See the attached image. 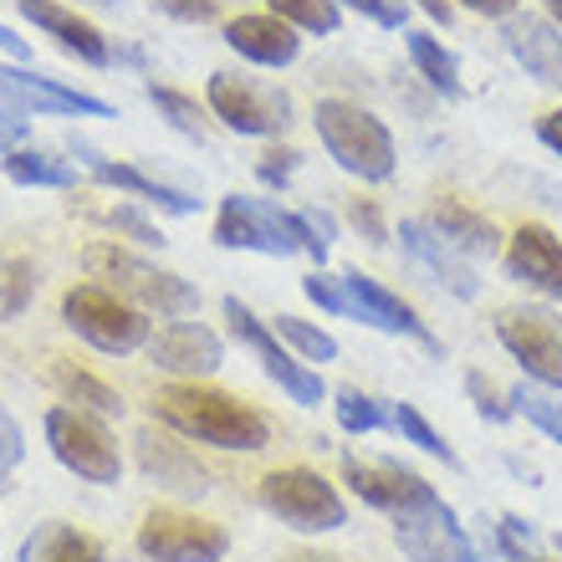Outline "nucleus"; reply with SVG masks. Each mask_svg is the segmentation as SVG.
I'll list each match as a JSON object with an SVG mask.
<instances>
[{
    "instance_id": "49",
    "label": "nucleus",
    "mask_w": 562,
    "mask_h": 562,
    "mask_svg": "<svg viewBox=\"0 0 562 562\" xmlns=\"http://www.w3.org/2000/svg\"><path fill=\"white\" fill-rule=\"evenodd\" d=\"M0 52H5V57H15V61H26V57H31L26 36H15L11 26H0Z\"/></svg>"
},
{
    "instance_id": "32",
    "label": "nucleus",
    "mask_w": 562,
    "mask_h": 562,
    "mask_svg": "<svg viewBox=\"0 0 562 562\" xmlns=\"http://www.w3.org/2000/svg\"><path fill=\"white\" fill-rule=\"evenodd\" d=\"M267 5H271V15H281L302 36H338V26H342L338 0H267Z\"/></svg>"
},
{
    "instance_id": "12",
    "label": "nucleus",
    "mask_w": 562,
    "mask_h": 562,
    "mask_svg": "<svg viewBox=\"0 0 562 562\" xmlns=\"http://www.w3.org/2000/svg\"><path fill=\"white\" fill-rule=\"evenodd\" d=\"M0 108L21 113V119H119V108L108 98L67 88V82L31 72V67H0Z\"/></svg>"
},
{
    "instance_id": "2",
    "label": "nucleus",
    "mask_w": 562,
    "mask_h": 562,
    "mask_svg": "<svg viewBox=\"0 0 562 562\" xmlns=\"http://www.w3.org/2000/svg\"><path fill=\"white\" fill-rule=\"evenodd\" d=\"M215 246L225 251H261V256H312L317 267H327V246L323 236H312L307 221L296 210H281L277 200H256V194H225L215 210Z\"/></svg>"
},
{
    "instance_id": "51",
    "label": "nucleus",
    "mask_w": 562,
    "mask_h": 562,
    "mask_svg": "<svg viewBox=\"0 0 562 562\" xmlns=\"http://www.w3.org/2000/svg\"><path fill=\"white\" fill-rule=\"evenodd\" d=\"M542 5H548V21L562 31V0H542Z\"/></svg>"
},
{
    "instance_id": "4",
    "label": "nucleus",
    "mask_w": 562,
    "mask_h": 562,
    "mask_svg": "<svg viewBox=\"0 0 562 562\" xmlns=\"http://www.w3.org/2000/svg\"><path fill=\"white\" fill-rule=\"evenodd\" d=\"M88 271L98 281H113L108 292H119L123 302H134L138 312H159V317H190L200 307V292L179 271H164L144 256L123 251V246H92L88 256Z\"/></svg>"
},
{
    "instance_id": "10",
    "label": "nucleus",
    "mask_w": 562,
    "mask_h": 562,
    "mask_svg": "<svg viewBox=\"0 0 562 562\" xmlns=\"http://www.w3.org/2000/svg\"><path fill=\"white\" fill-rule=\"evenodd\" d=\"M496 338L521 363L527 384L562 394V317L552 307H506L496 317Z\"/></svg>"
},
{
    "instance_id": "27",
    "label": "nucleus",
    "mask_w": 562,
    "mask_h": 562,
    "mask_svg": "<svg viewBox=\"0 0 562 562\" xmlns=\"http://www.w3.org/2000/svg\"><path fill=\"white\" fill-rule=\"evenodd\" d=\"M5 179L21 184V190H77V159H61V154H46V148H15L0 159Z\"/></svg>"
},
{
    "instance_id": "20",
    "label": "nucleus",
    "mask_w": 562,
    "mask_h": 562,
    "mask_svg": "<svg viewBox=\"0 0 562 562\" xmlns=\"http://www.w3.org/2000/svg\"><path fill=\"white\" fill-rule=\"evenodd\" d=\"M221 42L236 52L240 61H256V67H292L302 57V31L286 26L281 15L261 11V15H236L221 26Z\"/></svg>"
},
{
    "instance_id": "7",
    "label": "nucleus",
    "mask_w": 562,
    "mask_h": 562,
    "mask_svg": "<svg viewBox=\"0 0 562 562\" xmlns=\"http://www.w3.org/2000/svg\"><path fill=\"white\" fill-rule=\"evenodd\" d=\"M256 496H261L271 517H281L296 532H338V527H348L342 491L333 481H323L317 471H307V465H281V471L261 475Z\"/></svg>"
},
{
    "instance_id": "13",
    "label": "nucleus",
    "mask_w": 562,
    "mask_h": 562,
    "mask_svg": "<svg viewBox=\"0 0 562 562\" xmlns=\"http://www.w3.org/2000/svg\"><path fill=\"white\" fill-rule=\"evenodd\" d=\"M394 537H400L404 558H415V562H486L481 548H475V537L445 506V496H429L425 506L394 517Z\"/></svg>"
},
{
    "instance_id": "25",
    "label": "nucleus",
    "mask_w": 562,
    "mask_h": 562,
    "mask_svg": "<svg viewBox=\"0 0 562 562\" xmlns=\"http://www.w3.org/2000/svg\"><path fill=\"white\" fill-rule=\"evenodd\" d=\"M15 562H108V552L98 537L77 532L67 521H42V527H31Z\"/></svg>"
},
{
    "instance_id": "44",
    "label": "nucleus",
    "mask_w": 562,
    "mask_h": 562,
    "mask_svg": "<svg viewBox=\"0 0 562 562\" xmlns=\"http://www.w3.org/2000/svg\"><path fill=\"white\" fill-rule=\"evenodd\" d=\"M26 134H31V123L21 119V113H5V108H0V159L15 154V148H26Z\"/></svg>"
},
{
    "instance_id": "35",
    "label": "nucleus",
    "mask_w": 562,
    "mask_h": 562,
    "mask_svg": "<svg viewBox=\"0 0 562 562\" xmlns=\"http://www.w3.org/2000/svg\"><path fill=\"white\" fill-rule=\"evenodd\" d=\"M31 296H36V267H31L26 256H11V261L0 267V317L15 323V317L31 307Z\"/></svg>"
},
{
    "instance_id": "31",
    "label": "nucleus",
    "mask_w": 562,
    "mask_h": 562,
    "mask_svg": "<svg viewBox=\"0 0 562 562\" xmlns=\"http://www.w3.org/2000/svg\"><path fill=\"white\" fill-rule=\"evenodd\" d=\"M271 333H277V338L286 342V348H292L302 363H333V358L342 353L333 333H323V327L302 323V317H292V312H281L277 323H271Z\"/></svg>"
},
{
    "instance_id": "1",
    "label": "nucleus",
    "mask_w": 562,
    "mask_h": 562,
    "mask_svg": "<svg viewBox=\"0 0 562 562\" xmlns=\"http://www.w3.org/2000/svg\"><path fill=\"white\" fill-rule=\"evenodd\" d=\"M159 425H169L184 440L215 445V450H267L271 440V419L256 404H240L225 389H205V384H175L154 400Z\"/></svg>"
},
{
    "instance_id": "41",
    "label": "nucleus",
    "mask_w": 562,
    "mask_h": 562,
    "mask_svg": "<svg viewBox=\"0 0 562 562\" xmlns=\"http://www.w3.org/2000/svg\"><path fill=\"white\" fill-rule=\"evenodd\" d=\"M26 460V435H21V425H15V415L0 404V481L15 471Z\"/></svg>"
},
{
    "instance_id": "5",
    "label": "nucleus",
    "mask_w": 562,
    "mask_h": 562,
    "mask_svg": "<svg viewBox=\"0 0 562 562\" xmlns=\"http://www.w3.org/2000/svg\"><path fill=\"white\" fill-rule=\"evenodd\" d=\"M61 323L72 327L82 342H92L98 353H113V358L138 353L154 338L148 312H138L134 302H123L108 286H92V281H82V286H72V292L61 296Z\"/></svg>"
},
{
    "instance_id": "22",
    "label": "nucleus",
    "mask_w": 562,
    "mask_h": 562,
    "mask_svg": "<svg viewBox=\"0 0 562 562\" xmlns=\"http://www.w3.org/2000/svg\"><path fill=\"white\" fill-rule=\"evenodd\" d=\"M506 277L532 286L542 296H562V240L552 236L548 225H521L506 240Z\"/></svg>"
},
{
    "instance_id": "21",
    "label": "nucleus",
    "mask_w": 562,
    "mask_h": 562,
    "mask_svg": "<svg viewBox=\"0 0 562 562\" xmlns=\"http://www.w3.org/2000/svg\"><path fill=\"white\" fill-rule=\"evenodd\" d=\"M400 240H404V256H409V261H415L429 281H440L450 296H460V302H475V296H481L475 261H465L456 246H445V240L435 236L425 221H404L400 225Z\"/></svg>"
},
{
    "instance_id": "50",
    "label": "nucleus",
    "mask_w": 562,
    "mask_h": 562,
    "mask_svg": "<svg viewBox=\"0 0 562 562\" xmlns=\"http://www.w3.org/2000/svg\"><path fill=\"white\" fill-rule=\"evenodd\" d=\"M281 562H342V558H327V552H292V558H281Z\"/></svg>"
},
{
    "instance_id": "23",
    "label": "nucleus",
    "mask_w": 562,
    "mask_h": 562,
    "mask_svg": "<svg viewBox=\"0 0 562 562\" xmlns=\"http://www.w3.org/2000/svg\"><path fill=\"white\" fill-rule=\"evenodd\" d=\"M506 52L542 88H562V31L548 15H506Z\"/></svg>"
},
{
    "instance_id": "18",
    "label": "nucleus",
    "mask_w": 562,
    "mask_h": 562,
    "mask_svg": "<svg viewBox=\"0 0 562 562\" xmlns=\"http://www.w3.org/2000/svg\"><path fill=\"white\" fill-rule=\"evenodd\" d=\"M15 11L26 15L42 36H52L67 57L82 61V67H113V42L92 26L88 15H77L72 5H61V0H15Z\"/></svg>"
},
{
    "instance_id": "40",
    "label": "nucleus",
    "mask_w": 562,
    "mask_h": 562,
    "mask_svg": "<svg viewBox=\"0 0 562 562\" xmlns=\"http://www.w3.org/2000/svg\"><path fill=\"white\" fill-rule=\"evenodd\" d=\"M348 225H353V231L369 240V246H389V225H384V210H379V200H353V205H348Z\"/></svg>"
},
{
    "instance_id": "24",
    "label": "nucleus",
    "mask_w": 562,
    "mask_h": 562,
    "mask_svg": "<svg viewBox=\"0 0 562 562\" xmlns=\"http://www.w3.org/2000/svg\"><path fill=\"white\" fill-rule=\"evenodd\" d=\"M425 225L445 240V246H456L465 261H481V256L502 251V231H496L481 210L465 205V200H435L429 215H425Z\"/></svg>"
},
{
    "instance_id": "15",
    "label": "nucleus",
    "mask_w": 562,
    "mask_h": 562,
    "mask_svg": "<svg viewBox=\"0 0 562 562\" xmlns=\"http://www.w3.org/2000/svg\"><path fill=\"white\" fill-rule=\"evenodd\" d=\"M148 363L159 373H175L184 384H200L225 363V342L215 327L190 323V317H169V323L148 338Z\"/></svg>"
},
{
    "instance_id": "42",
    "label": "nucleus",
    "mask_w": 562,
    "mask_h": 562,
    "mask_svg": "<svg viewBox=\"0 0 562 562\" xmlns=\"http://www.w3.org/2000/svg\"><path fill=\"white\" fill-rule=\"evenodd\" d=\"M154 11H164L169 21H184V26H210L221 15V0H154Z\"/></svg>"
},
{
    "instance_id": "46",
    "label": "nucleus",
    "mask_w": 562,
    "mask_h": 562,
    "mask_svg": "<svg viewBox=\"0 0 562 562\" xmlns=\"http://www.w3.org/2000/svg\"><path fill=\"white\" fill-rule=\"evenodd\" d=\"M460 5L475 15H486V21H506V15H517L521 0H460Z\"/></svg>"
},
{
    "instance_id": "36",
    "label": "nucleus",
    "mask_w": 562,
    "mask_h": 562,
    "mask_svg": "<svg viewBox=\"0 0 562 562\" xmlns=\"http://www.w3.org/2000/svg\"><path fill=\"white\" fill-rule=\"evenodd\" d=\"M302 292H307L312 307H323L327 317H348V292H342V277H333L327 267H317L312 277H302Z\"/></svg>"
},
{
    "instance_id": "9",
    "label": "nucleus",
    "mask_w": 562,
    "mask_h": 562,
    "mask_svg": "<svg viewBox=\"0 0 562 562\" xmlns=\"http://www.w3.org/2000/svg\"><path fill=\"white\" fill-rule=\"evenodd\" d=\"M225 323H231V333H236V342H246L256 353V363H261V373H267L271 384H281V394L292 404H302V409H317V404L327 400V384L323 373L312 369V363H302V358L286 348V342L271 333V323H261L240 296H225Z\"/></svg>"
},
{
    "instance_id": "17",
    "label": "nucleus",
    "mask_w": 562,
    "mask_h": 562,
    "mask_svg": "<svg viewBox=\"0 0 562 562\" xmlns=\"http://www.w3.org/2000/svg\"><path fill=\"white\" fill-rule=\"evenodd\" d=\"M342 292H348V323L379 327V333H394V338H415V342H425L429 353H440V342L429 338L419 312L400 292H389L384 281L363 277V271H342Z\"/></svg>"
},
{
    "instance_id": "28",
    "label": "nucleus",
    "mask_w": 562,
    "mask_h": 562,
    "mask_svg": "<svg viewBox=\"0 0 562 562\" xmlns=\"http://www.w3.org/2000/svg\"><path fill=\"white\" fill-rule=\"evenodd\" d=\"M52 384L61 389V400L72 404V409H88V415H98V419L123 415V394L113 384H103L98 373H88V369H72V363H61V358H57Z\"/></svg>"
},
{
    "instance_id": "47",
    "label": "nucleus",
    "mask_w": 562,
    "mask_h": 562,
    "mask_svg": "<svg viewBox=\"0 0 562 562\" xmlns=\"http://www.w3.org/2000/svg\"><path fill=\"white\" fill-rule=\"evenodd\" d=\"M537 138H542L552 154H562V108H552V113H542V119H537Z\"/></svg>"
},
{
    "instance_id": "30",
    "label": "nucleus",
    "mask_w": 562,
    "mask_h": 562,
    "mask_svg": "<svg viewBox=\"0 0 562 562\" xmlns=\"http://www.w3.org/2000/svg\"><path fill=\"white\" fill-rule=\"evenodd\" d=\"M512 409H517L527 425H537L542 435H548L552 445H562V394H552V389H542V384H512Z\"/></svg>"
},
{
    "instance_id": "8",
    "label": "nucleus",
    "mask_w": 562,
    "mask_h": 562,
    "mask_svg": "<svg viewBox=\"0 0 562 562\" xmlns=\"http://www.w3.org/2000/svg\"><path fill=\"white\" fill-rule=\"evenodd\" d=\"M42 425H46V445H52V456H57L77 481H92V486H119V475H123L119 440H113V429H108L98 415L72 409V404H57V409H46Z\"/></svg>"
},
{
    "instance_id": "6",
    "label": "nucleus",
    "mask_w": 562,
    "mask_h": 562,
    "mask_svg": "<svg viewBox=\"0 0 562 562\" xmlns=\"http://www.w3.org/2000/svg\"><path fill=\"white\" fill-rule=\"evenodd\" d=\"M205 108L225 134L240 138H281L292 128V98L271 82H256V77L240 72H210Z\"/></svg>"
},
{
    "instance_id": "33",
    "label": "nucleus",
    "mask_w": 562,
    "mask_h": 562,
    "mask_svg": "<svg viewBox=\"0 0 562 562\" xmlns=\"http://www.w3.org/2000/svg\"><path fill=\"white\" fill-rule=\"evenodd\" d=\"M389 425H394V429L404 435V445H419L425 456H435V460H445L450 471H460V456L450 450V445H445V435H440L435 425H429L425 415H419L415 404H394V409H389Z\"/></svg>"
},
{
    "instance_id": "16",
    "label": "nucleus",
    "mask_w": 562,
    "mask_h": 562,
    "mask_svg": "<svg viewBox=\"0 0 562 562\" xmlns=\"http://www.w3.org/2000/svg\"><path fill=\"white\" fill-rule=\"evenodd\" d=\"M342 481L353 486V496L363 506L389 512V517H404V512L425 506L429 496H440L425 475L409 471V465H400V460H373V465H363V460L348 456V460H342Z\"/></svg>"
},
{
    "instance_id": "14",
    "label": "nucleus",
    "mask_w": 562,
    "mask_h": 562,
    "mask_svg": "<svg viewBox=\"0 0 562 562\" xmlns=\"http://www.w3.org/2000/svg\"><path fill=\"white\" fill-rule=\"evenodd\" d=\"M67 154H77V159L88 164V175L98 179L103 190L134 194L138 205H154V210H164V215H200V200H194L190 190H179V184H169V179L144 175L138 164H113L108 154H98V148H92L88 138L67 134Z\"/></svg>"
},
{
    "instance_id": "53",
    "label": "nucleus",
    "mask_w": 562,
    "mask_h": 562,
    "mask_svg": "<svg viewBox=\"0 0 562 562\" xmlns=\"http://www.w3.org/2000/svg\"><path fill=\"white\" fill-rule=\"evenodd\" d=\"M558 548H562V537H558Z\"/></svg>"
},
{
    "instance_id": "34",
    "label": "nucleus",
    "mask_w": 562,
    "mask_h": 562,
    "mask_svg": "<svg viewBox=\"0 0 562 562\" xmlns=\"http://www.w3.org/2000/svg\"><path fill=\"white\" fill-rule=\"evenodd\" d=\"M333 409H338V425L348 435H373V429L389 425V400H373L363 389H338L333 394Z\"/></svg>"
},
{
    "instance_id": "45",
    "label": "nucleus",
    "mask_w": 562,
    "mask_h": 562,
    "mask_svg": "<svg viewBox=\"0 0 562 562\" xmlns=\"http://www.w3.org/2000/svg\"><path fill=\"white\" fill-rule=\"evenodd\" d=\"M296 215H302V221H307V231H312V236H323L327 246L338 240V221H333L327 210H317V205H302V210H296Z\"/></svg>"
},
{
    "instance_id": "43",
    "label": "nucleus",
    "mask_w": 562,
    "mask_h": 562,
    "mask_svg": "<svg viewBox=\"0 0 562 562\" xmlns=\"http://www.w3.org/2000/svg\"><path fill=\"white\" fill-rule=\"evenodd\" d=\"M108 225L113 231H123V236H134V240H144V246H164V231L148 215H138L134 205H119V210H108Z\"/></svg>"
},
{
    "instance_id": "3",
    "label": "nucleus",
    "mask_w": 562,
    "mask_h": 562,
    "mask_svg": "<svg viewBox=\"0 0 562 562\" xmlns=\"http://www.w3.org/2000/svg\"><path fill=\"white\" fill-rule=\"evenodd\" d=\"M312 128L323 138L327 159L338 164L342 175L363 179V184H384L400 169V148H394V134L379 113H369L353 98H323L312 108Z\"/></svg>"
},
{
    "instance_id": "38",
    "label": "nucleus",
    "mask_w": 562,
    "mask_h": 562,
    "mask_svg": "<svg viewBox=\"0 0 562 562\" xmlns=\"http://www.w3.org/2000/svg\"><path fill=\"white\" fill-rule=\"evenodd\" d=\"M465 394H471L475 415L486 419V425H506V419L517 415V409H512V400H506V394H496V389H491L481 373H465Z\"/></svg>"
},
{
    "instance_id": "26",
    "label": "nucleus",
    "mask_w": 562,
    "mask_h": 562,
    "mask_svg": "<svg viewBox=\"0 0 562 562\" xmlns=\"http://www.w3.org/2000/svg\"><path fill=\"white\" fill-rule=\"evenodd\" d=\"M404 52H409L415 72L425 77L440 98H450V103H460V98H465V82H460V57L440 42V36H429V31H404Z\"/></svg>"
},
{
    "instance_id": "11",
    "label": "nucleus",
    "mask_w": 562,
    "mask_h": 562,
    "mask_svg": "<svg viewBox=\"0 0 562 562\" xmlns=\"http://www.w3.org/2000/svg\"><path fill=\"white\" fill-rule=\"evenodd\" d=\"M138 552L148 562H221L231 552V532L221 521L190 517L179 506H154L138 521Z\"/></svg>"
},
{
    "instance_id": "29",
    "label": "nucleus",
    "mask_w": 562,
    "mask_h": 562,
    "mask_svg": "<svg viewBox=\"0 0 562 562\" xmlns=\"http://www.w3.org/2000/svg\"><path fill=\"white\" fill-rule=\"evenodd\" d=\"M144 98L154 108H159V119L175 128V134L194 138V144H205V108L194 103L190 92H179V88H164V82H144Z\"/></svg>"
},
{
    "instance_id": "19",
    "label": "nucleus",
    "mask_w": 562,
    "mask_h": 562,
    "mask_svg": "<svg viewBox=\"0 0 562 562\" xmlns=\"http://www.w3.org/2000/svg\"><path fill=\"white\" fill-rule=\"evenodd\" d=\"M134 456H138V471L154 486L175 491V496H205L210 491V471L200 465V456L190 445H179L175 435H159L154 425H144L134 435Z\"/></svg>"
},
{
    "instance_id": "52",
    "label": "nucleus",
    "mask_w": 562,
    "mask_h": 562,
    "mask_svg": "<svg viewBox=\"0 0 562 562\" xmlns=\"http://www.w3.org/2000/svg\"><path fill=\"white\" fill-rule=\"evenodd\" d=\"M92 5H108V11H119V5H123V0H92Z\"/></svg>"
},
{
    "instance_id": "39",
    "label": "nucleus",
    "mask_w": 562,
    "mask_h": 562,
    "mask_svg": "<svg viewBox=\"0 0 562 562\" xmlns=\"http://www.w3.org/2000/svg\"><path fill=\"white\" fill-rule=\"evenodd\" d=\"M296 164H302V154H296L292 144H271L267 154H261V164H256V175H261V184L281 190V184L296 175Z\"/></svg>"
},
{
    "instance_id": "48",
    "label": "nucleus",
    "mask_w": 562,
    "mask_h": 562,
    "mask_svg": "<svg viewBox=\"0 0 562 562\" xmlns=\"http://www.w3.org/2000/svg\"><path fill=\"white\" fill-rule=\"evenodd\" d=\"M409 5H419V11L435 21V26H450L456 21V11H450V0H409Z\"/></svg>"
},
{
    "instance_id": "37",
    "label": "nucleus",
    "mask_w": 562,
    "mask_h": 562,
    "mask_svg": "<svg viewBox=\"0 0 562 562\" xmlns=\"http://www.w3.org/2000/svg\"><path fill=\"white\" fill-rule=\"evenodd\" d=\"M342 11H358L363 21L384 31H409V0H338Z\"/></svg>"
}]
</instances>
